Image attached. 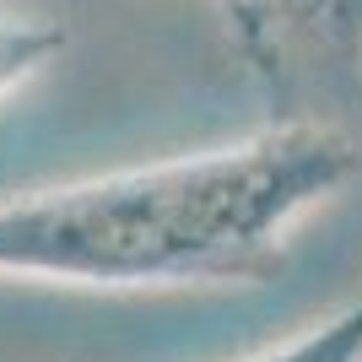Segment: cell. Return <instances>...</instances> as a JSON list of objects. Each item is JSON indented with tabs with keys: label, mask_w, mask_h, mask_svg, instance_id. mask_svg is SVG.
I'll use <instances>...</instances> for the list:
<instances>
[{
	"label": "cell",
	"mask_w": 362,
	"mask_h": 362,
	"mask_svg": "<svg viewBox=\"0 0 362 362\" xmlns=\"http://www.w3.org/2000/svg\"><path fill=\"white\" fill-rule=\"evenodd\" d=\"M271 98L362 81V0H206Z\"/></svg>",
	"instance_id": "cell-2"
},
{
	"label": "cell",
	"mask_w": 362,
	"mask_h": 362,
	"mask_svg": "<svg viewBox=\"0 0 362 362\" xmlns=\"http://www.w3.org/2000/svg\"><path fill=\"white\" fill-rule=\"evenodd\" d=\"M357 173L341 124L281 119L233 146L22 189L0 200V276L92 292L255 287Z\"/></svg>",
	"instance_id": "cell-1"
},
{
	"label": "cell",
	"mask_w": 362,
	"mask_h": 362,
	"mask_svg": "<svg viewBox=\"0 0 362 362\" xmlns=\"http://www.w3.org/2000/svg\"><path fill=\"white\" fill-rule=\"evenodd\" d=\"M65 28L33 11H0V103L16 98L33 76H44L49 65L65 54Z\"/></svg>",
	"instance_id": "cell-3"
},
{
	"label": "cell",
	"mask_w": 362,
	"mask_h": 362,
	"mask_svg": "<svg viewBox=\"0 0 362 362\" xmlns=\"http://www.w3.org/2000/svg\"><path fill=\"white\" fill-rule=\"evenodd\" d=\"M243 362H362V292L346 298L335 314L303 325L298 335L276 341V346H259Z\"/></svg>",
	"instance_id": "cell-4"
}]
</instances>
